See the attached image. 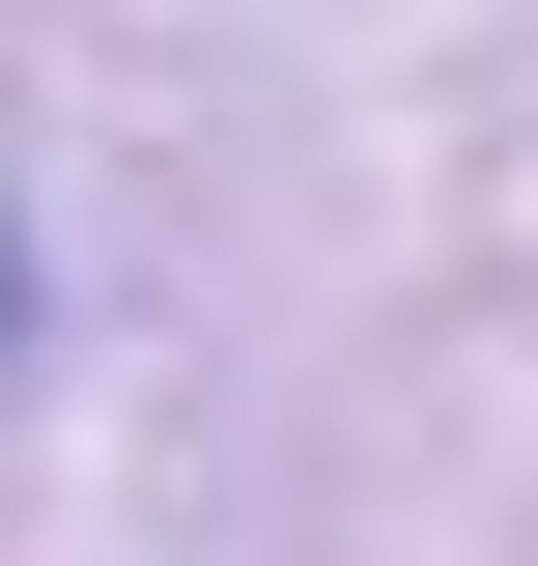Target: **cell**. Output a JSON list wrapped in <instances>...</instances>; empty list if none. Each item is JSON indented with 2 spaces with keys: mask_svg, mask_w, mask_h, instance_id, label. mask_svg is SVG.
Returning <instances> with one entry per match:
<instances>
[{
  "mask_svg": "<svg viewBox=\"0 0 538 566\" xmlns=\"http://www.w3.org/2000/svg\"><path fill=\"white\" fill-rule=\"evenodd\" d=\"M0 368H29V227H0Z\"/></svg>",
  "mask_w": 538,
  "mask_h": 566,
  "instance_id": "1",
  "label": "cell"
}]
</instances>
